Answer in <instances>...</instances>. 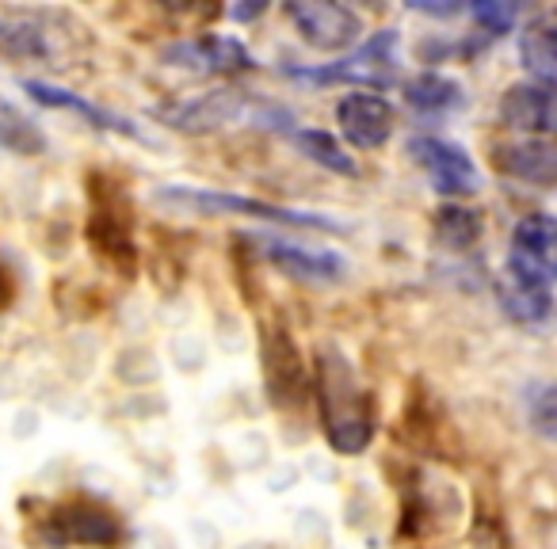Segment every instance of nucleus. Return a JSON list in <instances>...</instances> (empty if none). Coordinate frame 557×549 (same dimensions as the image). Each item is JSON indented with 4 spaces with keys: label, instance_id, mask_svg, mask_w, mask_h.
I'll return each instance as SVG.
<instances>
[{
    "label": "nucleus",
    "instance_id": "nucleus-8",
    "mask_svg": "<svg viewBox=\"0 0 557 549\" xmlns=\"http://www.w3.org/2000/svg\"><path fill=\"white\" fill-rule=\"evenodd\" d=\"M283 12L295 24V32L302 35V42H310L313 50H325V54L351 50L359 42V35H363V20L348 4L306 0V4H287Z\"/></svg>",
    "mask_w": 557,
    "mask_h": 549
},
{
    "label": "nucleus",
    "instance_id": "nucleus-24",
    "mask_svg": "<svg viewBox=\"0 0 557 549\" xmlns=\"http://www.w3.org/2000/svg\"><path fill=\"white\" fill-rule=\"evenodd\" d=\"M409 9H412V12H420V16H432V20L462 16V4H417V0H412Z\"/></svg>",
    "mask_w": 557,
    "mask_h": 549
},
{
    "label": "nucleus",
    "instance_id": "nucleus-6",
    "mask_svg": "<svg viewBox=\"0 0 557 549\" xmlns=\"http://www.w3.org/2000/svg\"><path fill=\"white\" fill-rule=\"evenodd\" d=\"M287 77L306 85H363V88H389L397 80V32H379L371 42L344 54L329 65H295Z\"/></svg>",
    "mask_w": 557,
    "mask_h": 549
},
{
    "label": "nucleus",
    "instance_id": "nucleus-2",
    "mask_svg": "<svg viewBox=\"0 0 557 549\" xmlns=\"http://www.w3.org/2000/svg\"><path fill=\"white\" fill-rule=\"evenodd\" d=\"M153 115L164 126L184 134H210L237 123L268 126V130H290V123H295V115L287 108L260 100L252 92H240V88H218V92H202L191 96V100L161 103V108H153Z\"/></svg>",
    "mask_w": 557,
    "mask_h": 549
},
{
    "label": "nucleus",
    "instance_id": "nucleus-7",
    "mask_svg": "<svg viewBox=\"0 0 557 549\" xmlns=\"http://www.w3.org/2000/svg\"><path fill=\"white\" fill-rule=\"evenodd\" d=\"M42 541L50 546H119L123 541V523L111 508L77 496V500H62L47 511L42 519Z\"/></svg>",
    "mask_w": 557,
    "mask_h": 549
},
{
    "label": "nucleus",
    "instance_id": "nucleus-5",
    "mask_svg": "<svg viewBox=\"0 0 557 549\" xmlns=\"http://www.w3.org/2000/svg\"><path fill=\"white\" fill-rule=\"evenodd\" d=\"M554 252H557L554 217L542 214V210L519 217L516 229H511V248H508V263L500 271V283L539 290V295H554Z\"/></svg>",
    "mask_w": 557,
    "mask_h": 549
},
{
    "label": "nucleus",
    "instance_id": "nucleus-23",
    "mask_svg": "<svg viewBox=\"0 0 557 549\" xmlns=\"http://www.w3.org/2000/svg\"><path fill=\"white\" fill-rule=\"evenodd\" d=\"M527 401L534 404V409H531L534 427H539L546 439H554V386H539L531 397H527Z\"/></svg>",
    "mask_w": 557,
    "mask_h": 549
},
{
    "label": "nucleus",
    "instance_id": "nucleus-18",
    "mask_svg": "<svg viewBox=\"0 0 557 549\" xmlns=\"http://www.w3.org/2000/svg\"><path fill=\"white\" fill-rule=\"evenodd\" d=\"M481 233H485V222H481V210H473V207L447 202V207H440L432 217L435 245L447 248V252H470V248H478Z\"/></svg>",
    "mask_w": 557,
    "mask_h": 549
},
{
    "label": "nucleus",
    "instance_id": "nucleus-9",
    "mask_svg": "<svg viewBox=\"0 0 557 549\" xmlns=\"http://www.w3.org/2000/svg\"><path fill=\"white\" fill-rule=\"evenodd\" d=\"M409 153H412V161L428 172L435 191L447 195V199H466V195L481 191L478 164H473V157L466 153L462 146H455V141L424 134V138L409 141Z\"/></svg>",
    "mask_w": 557,
    "mask_h": 549
},
{
    "label": "nucleus",
    "instance_id": "nucleus-25",
    "mask_svg": "<svg viewBox=\"0 0 557 549\" xmlns=\"http://www.w3.org/2000/svg\"><path fill=\"white\" fill-rule=\"evenodd\" d=\"M12 302V283H9V271L0 267V310Z\"/></svg>",
    "mask_w": 557,
    "mask_h": 549
},
{
    "label": "nucleus",
    "instance_id": "nucleus-12",
    "mask_svg": "<svg viewBox=\"0 0 557 549\" xmlns=\"http://www.w3.org/2000/svg\"><path fill=\"white\" fill-rule=\"evenodd\" d=\"M256 248L268 263H275L283 275L298 283H341L348 275V263L329 248H310V245H290V240L275 237H256Z\"/></svg>",
    "mask_w": 557,
    "mask_h": 549
},
{
    "label": "nucleus",
    "instance_id": "nucleus-17",
    "mask_svg": "<svg viewBox=\"0 0 557 549\" xmlns=\"http://www.w3.org/2000/svg\"><path fill=\"white\" fill-rule=\"evenodd\" d=\"M519 58H523V70L534 77V85L554 88L557 77V39H554V20L549 12L534 16L531 24L519 35Z\"/></svg>",
    "mask_w": 557,
    "mask_h": 549
},
{
    "label": "nucleus",
    "instance_id": "nucleus-13",
    "mask_svg": "<svg viewBox=\"0 0 557 549\" xmlns=\"http://www.w3.org/2000/svg\"><path fill=\"white\" fill-rule=\"evenodd\" d=\"M336 123L356 149H382L394 134V103L374 92H351L336 103Z\"/></svg>",
    "mask_w": 557,
    "mask_h": 549
},
{
    "label": "nucleus",
    "instance_id": "nucleus-16",
    "mask_svg": "<svg viewBox=\"0 0 557 549\" xmlns=\"http://www.w3.org/2000/svg\"><path fill=\"white\" fill-rule=\"evenodd\" d=\"M504 126L527 134V138H542L554 130V88L546 85H511L500 100Z\"/></svg>",
    "mask_w": 557,
    "mask_h": 549
},
{
    "label": "nucleus",
    "instance_id": "nucleus-20",
    "mask_svg": "<svg viewBox=\"0 0 557 549\" xmlns=\"http://www.w3.org/2000/svg\"><path fill=\"white\" fill-rule=\"evenodd\" d=\"M0 149L16 157H39L47 149V138H42L39 126L4 96H0Z\"/></svg>",
    "mask_w": 557,
    "mask_h": 549
},
{
    "label": "nucleus",
    "instance_id": "nucleus-10",
    "mask_svg": "<svg viewBox=\"0 0 557 549\" xmlns=\"http://www.w3.org/2000/svg\"><path fill=\"white\" fill-rule=\"evenodd\" d=\"M161 62L172 70L202 73V77H230V73L256 70V58L230 35H199L161 47Z\"/></svg>",
    "mask_w": 557,
    "mask_h": 549
},
{
    "label": "nucleus",
    "instance_id": "nucleus-26",
    "mask_svg": "<svg viewBox=\"0 0 557 549\" xmlns=\"http://www.w3.org/2000/svg\"><path fill=\"white\" fill-rule=\"evenodd\" d=\"M263 12V4H252V9H233V16L237 20H256Z\"/></svg>",
    "mask_w": 557,
    "mask_h": 549
},
{
    "label": "nucleus",
    "instance_id": "nucleus-19",
    "mask_svg": "<svg viewBox=\"0 0 557 549\" xmlns=\"http://www.w3.org/2000/svg\"><path fill=\"white\" fill-rule=\"evenodd\" d=\"M405 100L417 111L428 115H443V111H458L466 103V92L458 80L443 77V73H420V77L405 80Z\"/></svg>",
    "mask_w": 557,
    "mask_h": 549
},
{
    "label": "nucleus",
    "instance_id": "nucleus-11",
    "mask_svg": "<svg viewBox=\"0 0 557 549\" xmlns=\"http://www.w3.org/2000/svg\"><path fill=\"white\" fill-rule=\"evenodd\" d=\"M263 355V382H268V394L278 409H290L306 397L310 389V371H306L302 355H298L295 340L283 325H263L260 340Z\"/></svg>",
    "mask_w": 557,
    "mask_h": 549
},
{
    "label": "nucleus",
    "instance_id": "nucleus-4",
    "mask_svg": "<svg viewBox=\"0 0 557 549\" xmlns=\"http://www.w3.org/2000/svg\"><path fill=\"white\" fill-rule=\"evenodd\" d=\"M81 27L62 12H27L12 9L0 12V54L9 58H42L50 65H62V58H73V39Z\"/></svg>",
    "mask_w": 557,
    "mask_h": 549
},
{
    "label": "nucleus",
    "instance_id": "nucleus-3",
    "mask_svg": "<svg viewBox=\"0 0 557 549\" xmlns=\"http://www.w3.org/2000/svg\"><path fill=\"white\" fill-rule=\"evenodd\" d=\"M157 202L172 210H184V214H240V217H256V222H275V225H295V229H321V233H344L348 225L333 222L325 214H306V210H287V207H271L260 199H245V195H230V191H202V187H187V184H172V187H157L153 191Z\"/></svg>",
    "mask_w": 557,
    "mask_h": 549
},
{
    "label": "nucleus",
    "instance_id": "nucleus-15",
    "mask_svg": "<svg viewBox=\"0 0 557 549\" xmlns=\"http://www.w3.org/2000/svg\"><path fill=\"white\" fill-rule=\"evenodd\" d=\"M493 169L500 176L523 179L534 187H549L557 176V153L549 141L542 138H519V141H500L493 149Z\"/></svg>",
    "mask_w": 557,
    "mask_h": 549
},
{
    "label": "nucleus",
    "instance_id": "nucleus-21",
    "mask_svg": "<svg viewBox=\"0 0 557 549\" xmlns=\"http://www.w3.org/2000/svg\"><path fill=\"white\" fill-rule=\"evenodd\" d=\"M295 146L302 149L306 157H310L313 164H321V169L336 172V176H359V164L351 161V153H344V146L333 138V134L325 130H295Z\"/></svg>",
    "mask_w": 557,
    "mask_h": 549
},
{
    "label": "nucleus",
    "instance_id": "nucleus-14",
    "mask_svg": "<svg viewBox=\"0 0 557 549\" xmlns=\"http://www.w3.org/2000/svg\"><path fill=\"white\" fill-rule=\"evenodd\" d=\"M24 92L32 96L35 103H42V108L73 111V115L88 118V126H96V130H111V134H123V138H134V141H149V134L141 130L138 123H131V118L115 115V111H108V108H96V103L81 100V96L70 92V88H58V85H50V80L27 77L24 80Z\"/></svg>",
    "mask_w": 557,
    "mask_h": 549
},
{
    "label": "nucleus",
    "instance_id": "nucleus-22",
    "mask_svg": "<svg viewBox=\"0 0 557 549\" xmlns=\"http://www.w3.org/2000/svg\"><path fill=\"white\" fill-rule=\"evenodd\" d=\"M470 16L478 20L485 35H508L519 20V9L508 0H478V4H470Z\"/></svg>",
    "mask_w": 557,
    "mask_h": 549
},
{
    "label": "nucleus",
    "instance_id": "nucleus-1",
    "mask_svg": "<svg viewBox=\"0 0 557 549\" xmlns=\"http://www.w3.org/2000/svg\"><path fill=\"white\" fill-rule=\"evenodd\" d=\"M313 394H318V412L325 439L336 454H363L374 439V397L359 382L356 366L344 359V351L325 348L313 366Z\"/></svg>",
    "mask_w": 557,
    "mask_h": 549
}]
</instances>
